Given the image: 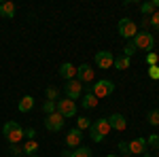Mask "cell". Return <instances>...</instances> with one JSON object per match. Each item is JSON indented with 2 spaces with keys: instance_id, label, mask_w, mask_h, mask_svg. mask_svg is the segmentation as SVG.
<instances>
[{
  "instance_id": "obj_1",
  "label": "cell",
  "mask_w": 159,
  "mask_h": 157,
  "mask_svg": "<svg viewBox=\"0 0 159 157\" xmlns=\"http://www.w3.org/2000/svg\"><path fill=\"white\" fill-rule=\"evenodd\" d=\"M2 136L7 138V142H9V145H17L25 134H24V127H21L17 121H7V123H4V127H2Z\"/></svg>"
},
{
  "instance_id": "obj_2",
  "label": "cell",
  "mask_w": 159,
  "mask_h": 157,
  "mask_svg": "<svg viewBox=\"0 0 159 157\" xmlns=\"http://www.w3.org/2000/svg\"><path fill=\"white\" fill-rule=\"evenodd\" d=\"M110 132V125H108V119H96L91 121V127H89V136L93 142H102L106 138V134Z\"/></svg>"
},
{
  "instance_id": "obj_3",
  "label": "cell",
  "mask_w": 159,
  "mask_h": 157,
  "mask_svg": "<svg viewBox=\"0 0 159 157\" xmlns=\"http://www.w3.org/2000/svg\"><path fill=\"white\" fill-rule=\"evenodd\" d=\"M115 91V83L110 81V79H100V81H96V83L91 85V94L98 98H106V96H110Z\"/></svg>"
},
{
  "instance_id": "obj_4",
  "label": "cell",
  "mask_w": 159,
  "mask_h": 157,
  "mask_svg": "<svg viewBox=\"0 0 159 157\" xmlns=\"http://www.w3.org/2000/svg\"><path fill=\"white\" fill-rule=\"evenodd\" d=\"M132 43L136 45V49L151 51V49H153V45H155V36H153L151 32H138V34L132 38Z\"/></svg>"
},
{
  "instance_id": "obj_5",
  "label": "cell",
  "mask_w": 159,
  "mask_h": 157,
  "mask_svg": "<svg viewBox=\"0 0 159 157\" xmlns=\"http://www.w3.org/2000/svg\"><path fill=\"white\" fill-rule=\"evenodd\" d=\"M55 109H57V113H60L64 119H70V117L76 115V102L64 98V100H57V102H55Z\"/></svg>"
},
{
  "instance_id": "obj_6",
  "label": "cell",
  "mask_w": 159,
  "mask_h": 157,
  "mask_svg": "<svg viewBox=\"0 0 159 157\" xmlns=\"http://www.w3.org/2000/svg\"><path fill=\"white\" fill-rule=\"evenodd\" d=\"M64 91H66V98L68 100H79V98L83 96V83L81 81H76V79H72V81H66V85H64Z\"/></svg>"
},
{
  "instance_id": "obj_7",
  "label": "cell",
  "mask_w": 159,
  "mask_h": 157,
  "mask_svg": "<svg viewBox=\"0 0 159 157\" xmlns=\"http://www.w3.org/2000/svg\"><path fill=\"white\" fill-rule=\"evenodd\" d=\"M119 34H121L123 38H134L136 34H138V28H136V24L129 17L119 19Z\"/></svg>"
},
{
  "instance_id": "obj_8",
  "label": "cell",
  "mask_w": 159,
  "mask_h": 157,
  "mask_svg": "<svg viewBox=\"0 0 159 157\" xmlns=\"http://www.w3.org/2000/svg\"><path fill=\"white\" fill-rule=\"evenodd\" d=\"M96 79V72H93V68L89 66V64H81V66H76V81H81V83H91Z\"/></svg>"
},
{
  "instance_id": "obj_9",
  "label": "cell",
  "mask_w": 159,
  "mask_h": 157,
  "mask_svg": "<svg viewBox=\"0 0 159 157\" xmlns=\"http://www.w3.org/2000/svg\"><path fill=\"white\" fill-rule=\"evenodd\" d=\"M112 64H115V55L110 51H98L96 53V66L98 68L106 70V68H112Z\"/></svg>"
},
{
  "instance_id": "obj_10",
  "label": "cell",
  "mask_w": 159,
  "mask_h": 157,
  "mask_svg": "<svg viewBox=\"0 0 159 157\" xmlns=\"http://www.w3.org/2000/svg\"><path fill=\"white\" fill-rule=\"evenodd\" d=\"M45 127H47L49 132H60L61 127H64V117H61L60 113L47 115V119H45Z\"/></svg>"
},
{
  "instance_id": "obj_11",
  "label": "cell",
  "mask_w": 159,
  "mask_h": 157,
  "mask_svg": "<svg viewBox=\"0 0 159 157\" xmlns=\"http://www.w3.org/2000/svg\"><path fill=\"white\" fill-rule=\"evenodd\" d=\"M127 146H129L132 155H144L147 153V138H134L127 142Z\"/></svg>"
},
{
  "instance_id": "obj_12",
  "label": "cell",
  "mask_w": 159,
  "mask_h": 157,
  "mask_svg": "<svg viewBox=\"0 0 159 157\" xmlns=\"http://www.w3.org/2000/svg\"><path fill=\"white\" fill-rule=\"evenodd\" d=\"M81 140H83V132L76 130V127L66 134V145H68V149H76V146H81Z\"/></svg>"
},
{
  "instance_id": "obj_13",
  "label": "cell",
  "mask_w": 159,
  "mask_h": 157,
  "mask_svg": "<svg viewBox=\"0 0 159 157\" xmlns=\"http://www.w3.org/2000/svg\"><path fill=\"white\" fill-rule=\"evenodd\" d=\"M108 125H110V130L123 132V130L127 127V121H125V117H123V115L115 113V115H110V117H108Z\"/></svg>"
},
{
  "instance_id": "obj_14",
  "label": "cell",
  "mask_w": 159,
  "mask_h": 157,
  "mask_svg": "<svg viewBox=\"0 0 159 157\" xmlns=\"http://www.w3.org/2000/svg\"><path fill=\"white\" fill-rule=\"evenodd\" d=\"M60 76L64 79V81H72V79H76V66H72L70 62H64L60 66Z\"/></svg>"
},
{
  "instance_id": "obj_15",
  "label": "cell",
  "mask_w": 159,
  "mask_h": 157,
  "mask_svg": "<svg viewBox=\"0 0 159 157\" xmlns=\"http://www.w3.org/2000/svg\"><path fill=\"white\" fill-rule=\"evenodd\" d=\"M81 106L85 110H91V109H96L98 106V98L93 96L91 91H87L85 96H81Z\"/></svg>"
},
{
  "instance_id": "obj_16",
  "label": "cell",
  "mask_w": 159,
  "mask_h": 157,
  "mask_svg": "<svg viewBox=\"0 0 159 157\" xmlns=\"http://www.w3.org/2000/svg\"><path fill=\"white\" fill-rule=\"evenodd\" d=\"M32 106H34V98H32V96H24L21 100H19V104H17L19 113H30Z\"/></svg>"
},
{
  "instance_id": "obj_17",
  "label": "cell",
  "mask_w": 159,
  "mask_h": 157,
  "mask_svg": "<svg viewBox=\"0 0 159 157\" xmlns=\"http://www.w3.org/2000/svg\"><path fill=\"white\" fill-rule=\"evenodd\" d=\"M0 15L7 17V19L15 17V2H2L0 4Z\"/></svg>"
},
{
  "instance_id": "obj_18",
  "label": "cell",
  "mask_w": 159,
  "mask_h": 157,
  "mask_svg": "<svg viewBox=\"0 0 159 157\" xmlns=\"http://www.w3.org/2000/svg\"><path fill=\"white\" fill-rule=\"evenodd\" d=\"M70 157H93V151L89 146H76Z\"/></svg>"
},
{
  "instance_id": "obj_19",
  "label": "cell",
  "mask_w": 159,
  "mask_h": 157,
  "mask_svg": "<svg viewBox=\"0 0 159 157\" xmlns=\"http://www.w3.org/2000/svg\"><path fill=\"white\" fill-rule=\"evenodd\" d=\"M36 151H38V142H36V140H28V142L24 145V155L32 157Z\"/></svg>"
},
{
  "instance_id": "obj_20",
  "label": "cell",
  "mask_w": 159,
  "mask_h": 157,
  "mask_svg": "<svg viewBox=\"0 0 159 157\" xmlns=\"http://www.w3.org/2000/svg\"><path fill=\"white\" fill-rule=\"evenodd\" d=\"M129 58H125V55H119V58H115V68H119V70H125V68H129Z\"/></svg>"
},
{
  "instance_id": "obj_21",
  "label": "cell",
  "mask_w": 159,
  "mask_h": 157,
  "mask_svg": "<svg viewBox=\"0 0 159 157\" xmlns=\"http://www.w3.org/2000/svg\"><path fill=\"white\" fill-rule=\"evenodd\" d=\"M89 127H91V119H89V117L83 115V117H79V119H76V130H81V132H83V130H89Z\"/></svg>"
},
{
  "instance_id": "obj_22",
  "label": "cell",
  "mask_w": 159,
  "mask_h": 157,
  "mask_svg": "<svg viewBox=\"0 0 159 157\" xmlns=\"http://www.w3.org/2000/svg\"><path fill=\"white\" fill-rule=\"evenodd\" d=\"M155 9H157V7H155L153 2H144V4H140V13H142V15H153Z\"/></svg>"
},
{
  "instance_id": "obj_23",
  "label": "cell",
  "mask_w": 159,
  "mask_h": 157,
  "mask_svg": "<svg viewBox=\"0 0 159 157\" xmlns=\"http://www.w3.org/2000/svg\"><path fill=\"white\" fill-rule=\"evenodd\" d=\"M147 121L151 123V125H159V110L155 109V110H151L147 115Z\"/></svg>"
},
{
  "instance_id": "obj_24",
  "label": "cell",
  "mask_w": 159,
  "mask_h": 157,
  "mask_svg": "<svg viewBox=\"0 0 159 157\" xmlns=\"http://www.w3.org/2000/svg\"><path fill=\"white\" fill-rule=\"evenodd\" d=\"M147 146H151V149H157V151H159V134L148 136V138H147Z\"/></svg>"
},
{
  "instance_id": "obj_25",
  "label": "cell",
  "mask_w": 159,
  "mask_h": 157,
  "mask_svg": "<svg viewBox=\"0 0 159 157\" xmlns=\"http://www.w3.org/2000/svg\"><path fill=\"white\" fill-rule=\"evenodd\" d=\"M43 110H45V115H53V113H57V109H55V102H45L43 104Z\"/></svg>"
},
{
  "instance_id": "obj_26",
  "label": "cell",
  "mask_w": 159,
  "mask_h": 157,
  "mask_svg": "<svg viewBox=\"0 0 159 157\" xmlns=\"http://www.w3.org/2000/svg\"><path fill=\"white\" fill-rule=\"evenodd\" d=\"M9 151H11V155H13V157L24 155V146H19V145H9Z\"/></svg>"
},
{
  "instance_id": "obj_27",
  "label": "cell",
  "mask_w": 159,
  "mask_h": 157,
  "mask_svg": "<svg viewBox=\"0 0 159 157\" xmlns=\"http://www.w3.org/2000/svg\"><path fill=\"white\" fill-rule=\"evenodd\" d=\"M123 51H125V53H123L125 58H132V55H134V53H136V45H134V43H132V40H129V43L125 45V49H123Z\"/></svg>"
},
{
  "instance_id": "obj_28",
  "label": "cell",
  "mask_w": 159,
  "mask_h": 157,
  "mask_svg": "<svg viewBox=\"0 0 159 157\" xmlns=\"http://www.w3.org/2000/svg\"><path fill=\"white\" fill-rule=\"evenodd\" d=\"M157 62H159V55H157V53H153V51H151V53H147V64H148V66H157Z\"/></svg>"
},
{
  "instance_id": "obj_29",
  "label": "cell",
  "mask_w": 159,
  "mask_h": 157,
  "mask_svg": "<svg viewBox=\"0 0 159 157\" xmlns=\"http://www.w3.org/2000/svg\"><path fill=\"white\" fill-rule=\"evenodd\" d=\"M47 100L49 102H57V89L55 87H49L47 89Z\"/></svg>"
},
{
  "instance_id": "obj_30",
  "label": "cell",
  "mask_w": 159,
  "mask_h": 157,
  "mask_svg": "<svg viewBox=\"0 0 159 157\" xmlns=\"http://www.w3.org/2000/svg\"><path fill=\"white\" fill-rule=\"evenodd\" d=\"M119 151H121V155L123 157H129L132 153H129V146H127V142L123 140V142H119Z\"/></svg>"
},
{
  "instance_id": "obj_31",
  "label": "cell",
  "mask_w": 159,
  "mask_h": 157,
  "mask_svg": "<svg viewBox=\"0 0 159 157\" xmlns=\"http://www.w3.org/2000/svg\"><path fill=\"white\" fill-rule=\"evenodd\" d=\"M148 76L157 81L159 79V66H151V68H148Z\"/></svg>"
},
{
  "instance_id": "obj_32",
  "label": "cell",
  "mask_w": 159,
  "mask_h": 157,
  "mask_svg": "<svg viewBox=\"0 0 159 157\" xmlns=\"http://www.w3.org/2000/svg\"><path fill=\"white\" fill-rule=\"evenodd\" d=\"M148 24H153V28H157V30H159V11L153 13V17L148 19Z\"/></svg>"
},
{
  "instance_id": "obj_33",
  "label": "cell",
  "mask_w": 159,
  "mask_h": 157,
  "mask_svg": "<svg viewBox=\"0 0 159 157\" xmlns=\"http://www.w3.org/2000/svg\"><path fill=\"white\" fill-rule=\"evenodd\" d=\"M24 134H25V138H28V140H34L36 130H34V127H28V130H24Z\"/></svg>"
},
{
  "instance_id": "obj_34",
  "label": "cell",
  "mask_w": 159,
  "mask_h": 157,
  "mask_svg": "<svg viewBox=\"0 0 159 157\" xmlns=\"http://www.w3.org/2000/svg\"><path fill=\"white\" fill-rule=\"evenodd\" d=\"M72 155V151H64V153H61V157H70Z\"/></svg>"
},
{
  "instance_id": "obj_35",
  "label": "cell",
  "mask_w": 159,
  "mask_h": 157,
  "mask_svg": "<svg viewBox=\"0 0 159 157\" xmlns=\"http://www.w3.org/2000/svg\"><path fill=\"white\" fill-rule=\"evenodd\" d=\"M144 157H153V155H148V153H144Z\"/></svg>"
},
{
  "instance_id": "obj_36",
  "label": "cell",
  "mask_w": 159,
  "mask_h": 157,
  "mask_svg": "<svg viewBox=\"0 0 159 157\" xmlns=\"http://www.w3.org/2000/svg\"><path fill=\"white\" fill-rule=\"evenodd\" d=\"M106 157H119V155H106Z\"/></svg>"
},
{
  "instance_id": "obj_37",
  "label": "cell",
  "mask_w": 159,
  "mask_h": 157,
  "mask_svg": "<svg viewBox=\"0 0 159 157\" xmlns=\"http://www.w3.org/2000/svg\"><path fill=\"white\" fill-rule=\"evenodd\" d=\"M32 157H38V155H32Z\"/></svg>"
}]
</instances>
